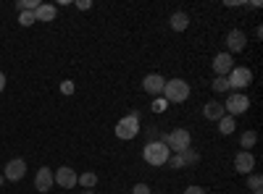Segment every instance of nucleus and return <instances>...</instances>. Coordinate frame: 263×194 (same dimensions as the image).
Instances as JSON below:
<instances>
[{
    "label": "nucleus",
    "mask_w": 263,
    "mask_h": 194,
    "mask_svg": "<svg viewBox=\"0 0 263 194\" xmlns=\"http://www.w3.org/2000/svg\"><path fill=\"white\" fill-rule=\"evenodd\" d=\"M161 142L168 147V153H171V155H182L184 149L192 147V134L187 132V128H174V132L161 134Z\"/></svg>",
    "instance_id": "nucleus-1"
},
{
    "label": "nucleus",
    "mask_w": 263,
    "mask_h": 194,
    "mask_svg": "<svg viewBox=\"0 0 263 194\" xmlns=\"http://www.w3.org/2000/svg\"><path fill=\"white\" fill-rule=\"evenodd\" d=\"M168 158H171V153H168V147H166L161 139L147 142V144H145V149H142V160H145L147 165H153V168L166 165V160H168Z\"/></svg>",
    "instance_id": "nucleus-2"
},
{
    "label": "nucleus",
    "mask_w": 263,
    "mask_h": 194,
    "mask_svg": "<svg viewBox=\"0 0 263 194\" xmlns=\"http://www.w3.org/2000/svg\"><path fill=\"white\" fill-rule=\"evenodd\" d=\"M161 97H166V102H184L190 97V84L184 79H166Z\"/></svg>",
    "instance_id": "nucleus-3"
},
{
    "label": "nucleus",
    "mask_w": 263,
    "mask_h": 194,
    "mask_svg": "<svg viewBox=\"0 0 263 194\" xmlns=\"http://www.w3.org/2000/svg\"><path fill=\"white\" fill-rule=\"evenodd\" d=\"M140 128H142L140 116H137V113H129V116H124V118L116 123V137L124 139V142H129V139H135V137L140 134Z\"/></svg>",
    "instance_id": "nucleus-4"
},
{
    "label": "nucleus",
    "mask_w": 263,
    "mask_h": 194,
    "mask_svg": "<svg viewBox=\"0 0 263 194\" xmlns=\"http://www.w3.org/2000/svg\"><path fill=\"white\" fill-rule=\"evenodd\" d=\"M227 81H229V90H248L250 84H253V71L248 69V66H234L232 71H229V76H227Z\"/></svg>",
    "instance_id": "nucleus-5"
},
{
    "label": "nucleus",
    "mask_w": 263,
    "mask_h": 194,
    "mask_svg": "<svg viewBox=\"0 0 263 194\" xmlns=\"http://www.w3.org/2000/svg\"><path fill=\"white\" fill-rule=\"evenodd\" d=\"M224 105V113L227 116H239V113H248V107H250V97L245 95V92H232L229 97H227V102H221Z\"/></svg>",
    "instance_id": "nucleus-6"
},
{
    "label": "nucleus",
    "mask_w": 263,
    "mask_h": 194,
    "mask_svg": "<svg viewBox=\"0 0 263 194\" xmlns=\"http://www.w3.org/2000/svg\"><path fill=\"white\" fill-rule=\"evenodd\" d=\"M77 170L69 165H61L58 170H53V184H58L61 189H74L77 186Z\"/></svg>",
    "instance_id": "nucleus-7"
},
{
    "label": "nucleus",
    "mask_w": 263,
    "mask_h": 194,
    "mask_svg": "<svg viewBox=\"0 0 263 194\" xmlns=\"http://www.w3.org/2000/svg\"><path fill=\"white\" fill-rule=\"evenodd\" d=\"M27 176V160L24 158H13L6 163V170H3V179L8 181H21Z\"/></svg>",
    "instance_id": "nucleus-8"
},
{
    "label": "nucleus",
    "mask_w": 263,
    "mask_h": 194,
    "mask_svg": "<svg viewBox=\"0 0 263 194\" xmlns=\"http://www.w3.org/2000/svg\"><path fill=\"white\" fill-rule=\"evenodd\" d=\"M245 45H248V34H245L242 29H229V32H227V53H229V55L245 50Z\"/></svg>",
    "instance_id": "nucleus-9"
},
{
    "label": "nucleus",
    "mask_w": 263,
    "mask_h": 194,
    "mask_svg": "<svg viewBox=\"0 0 263 194\" xmlns=\"http://www.w3.org/2000/svg\"><path fill=\"white\" fill-rule=\"evenodd\" d=\"M163 87H166L163 74H147V76L142 79V90H145L147 95H153V97H161V95H163Z\"/></svg>",
    "instance_id": "nucleus-10"
},
{
    "label": "nucleus",
    "mask_w": 263,
    "mask_h": 194,
    "mask_svg": "<svg viewBox=\"0 0 263 194\" xmlns=\"http://www.w3.org/2000/svg\"><path fill=\"white\" fill-rule=\"evenodd\" d=\"M213 71H216V76H229V71L234 69V58L224 50V53H218L216 58H213Z\"/></svg>",
    "instance_id": "nucleus-11"
},
{
    "label": "nucleus",
    "mask_w": 263,
    "mask_h": 194,
    "mask_svg": "<svg viewBox=\"0 0 263 194\" xmlns=\"http://www.w3.org/2000/svg\"><path fill=\"white\" fill-rule=\"evenodd\" d=\"M234 168H237V174H253V168H255V155L253 153H245V149H239V153L234 155Z\"/></svg>",
    "instance_id": "nucleus-12"
},
{
    "label": "nucleus",
    "mask_w": 263,
    "mask_h": 194,
    "mask_svg": "<svg viewBox=\"0 0 263 194\" xmlns=\"http://www.w3.org/2000/svg\"><path fill=\"white\" fill-rule=\"evenodd\" d=\"M34 189H37V191H50V189H53V168L42 165V168L37 170V176H34Z\"/></svg>",
    "instance_id": "nucleus-13"
},
{
    "label": "nucleus",
    "mask_w": 263,
    "mask_h": 194,
    "mask_svg": "<svg viewBox=\"0 0 263 194\" xmlns=\"http://www.w3.org/2000/svg\"><path fill=\"white\" fill-rule=\"evenodd\" d=\"M203 116H205L208 121H218V118H224L227 113H224V105L218 102V100H208V102L203 105Z\"/></svg>",
    "instance_id": "nucleus-14"
},
{
    "label": "nucleus",
    "mask_w": 263,
    "mask_h": 194,
    "mask_svg": "<svg viewBox=\"0 0 263 194\" xmlns=\"http://www.w3.org/2000/svg\"><path fill=\"white\" fill-rule=\"evenodd\" d=\"M168 24H171L174 32H184V29L190 27V16H187L184 11H174L171 18H168Z\"/></svg>",
    "instance_id": "nucleus-15"
},
{
    "label": "nucleus",
    "mask_w": 263,
    "mask_h": 194,
    "mask_svg": "<svg viewBox=\"0 0 263 194\" xmlns=\"http://www.w3.org/2000/svg\"><path fill=\"white\" fill-rule=\"evenodd\" d=\"M55 13H58V11H55V6L42 3V6L34 11V18H37V21H53V18H55Z\"/></svg>",
    "instance_id": "nucleus-16"
},
{
    "label": "nucleus",
    "mask_w": 263,
    "mask_h": 194,
    "mask_svg": "<svg viewBox=\"0 0 263 194\" xmlns=\"http://www.w3.org/2000/svg\"><path fill=\"white\" fill-rule=\"evenodd\" d=\"M216 123H218V134H224V137H227V134H232L234 128H237V121H234L232 116H224V118H218Z\"/></svg>",
    "instance_id": "nucleus-17"
},
{
    "label": "nucleus",
    "mask_w": 263,
    "mask_h": 194,
    "mask_svg": "<svg viewBox=\"0 0 263 194\" xmlns=\"http://www.w3.org/2000/svg\"><path fill=\"white\" fill-rule=\"evenodd\" d=\"M77 184L84 186V189H92V186L98 184V176L92 174V170H87V174H79V176H77Z\"/></svg>",
    "instance_id": "nucleus-18"
},
{
    "label": "nucleus",
    "mask_w": 263,
    "mask_h": 194,
    "mask_svg": "<svg viewBox=\"0 0 263 194\" xmlns=\"http://www.w3.org/2000/svg\"><path fill=\"white\" fill-rule=\"evenodd\" d=\"M255 142H258L255 132H242V137H239V147H245V153H250V147H255Z\"/></svg>",
    "instance_id": "nucleus-19"
},
{
    "label": "nucleus",
    "mask_w": 263,
    "mask_h": 194,
    "mask_svg": "<svg viewBox=\"0 0 263 194\" xmlns=\"http://www.w3.org/2000/svg\"><path fill=\"white\" fill-rule=\"evenodd\" d=\"M182 160H184V168H190V165H197V163H200V155H197L195 149L190 147V149H184V153H182Z\"/></svg>",
    "instance_id": "nucleus-20"
},
{
    "label": "nucleus",
    "mask_w": 263,
    "mask_h": 194,
    "mask_svg": "<svg viewBox=\"0 0 263 194\" xmlns=\"http://www.w3.org/2000/svg\"><path fill=\"white\" fill-rule=\"evenodd\" d=\"M260 186H263V176L255 174V170H253V174H248V189L250 191H260Z\"/></svg>",
    "instance_id": "nucleus-21"
},
{
    "label": "nucleus",
    "mask_w": 263,
    "mask_h": 194,
    "mask_svg": "<svg viewBox=\"0 0 263 194\" xmlns=\"http://www.w3.org/2000/svg\"><path fill=\"white\" fill-rule=\"evenodd\" d=\"M211 90H213V92H227V90H229L227 76H216V79H213V84H211Z\"/></svg>",
    "instance_id": "nucleus-22"
},
{
    "label": "nucleus",
    "mask_w": 263,
    "mask_h": 194,
    "mask_svg": "<svg viewBox=\"0 0 263 194\" xmlns=\"http://www.w3.org/2000/svg\"><path fill=\"white\" fill-rule=\"evenodd\" d=\"M34 21H37V18H34L32 11H21V13H18V24H21V27H32Z\"/></svg>",
    "instance_id": "nucleus-23"
},
{
    "label": "nucleus",
    "mask_w": 263,
    "mask_h": 194,
    "mask_svg": "<svg viewBox=\"0 0 263 194\" xmlns=\"http://www.w3.org/2000/svg\"><path fill=\"white\" fill-rule=\"evenodd\" d=\"M153 113H166V107H168V102H166V97H156L153 100Z\"/></svg>",
    "instance_id": "nucleus-24"
},
{
    "label": "nucleus",
    "mask_w": 263,
    "mask_h": 194,
    "mask_svg": "<svg viewBox=\"0 0 263 194\" xmlns=\"http://www.w3.org/2000/svg\"><path fill=\"white\" fill-rule=\"evenodd\" d=\"M166 165H168L171 170H179V168H184V160H182V155H171V158L166 160Z\"/></svg>",
    "instance_id": "nucleus-25"
},
{
    "label": "nucleus",
    "mask_w": 263,
    "mask_h": 194,
    "mask_svg": "<svg viewBox=\"0 0 263 194\" xmlns=\"http://www.w3.org/2000/svg\"><path fill=\"white\" fill-rule=\"evenodd\" d=\"M132 194H153V189L147 184H135V189H132Z\"/></svg>",
    "instance_id": "nucleus-26"
},
{
    "label": "nucleus",
    "mask_w": 263,
    "mask_h": 194,
    "mask_svg": "<svg viewBox=\"0 0 263 194\" xmlns=\"http://www.w3.org/2000/svg\"><path fill=\"white\" fill-rule=\"evenodd\" d=\"M61 92L63 95H74V81H69V79L61 81Z\"/></svg>",
    "instance_id": "nucleus-27"
},
{
    "label": "nucleus",
    "mask_w": 263,
    "mask_h": 194,
    "mask_svg": "<svg viewBox=\"0 0 263 194\" xmlns=\"http://www.w3.org/2000/svg\"><path fill=\"white\" fill-rule=\"evenodd\" d=\"M184 194H208V191H205L203 186H187V189H184Z\"/></svg>",
    "instance_id": "nucleus-28"
},
{
    "label": "nucleus",
    "mask_w": 263,
    "mask_h": 194,
    "mask_svg": "<svg viewBox=\"0 0 263 194\" xmlns=\"http://www.w3.org/2000/svg\"><path fill=\"white\" fill-rule=\"evenodd\" d=\"M77 8H79V11H90V8H92V3H90V0H79Z\"/></svg>",
    "instance_id": "nucleus-29"
},
{
    "label": "nucleus",
    "mask_w": 263,
    "mask_h": 194,
    "mask_svg": "<svg viewBox=\"0 0 263 194\" xmlns=\"http://www.w3.org/2000/svg\"><path fill=\"white\" fill-rule=\"evenodd\" d=\"M3 90H6V74L0 71V92H3Z\"/></svg>",
    "instance_id": "nucleus-30"
},
{
    "label": "nucleus",
    "mask_w": 263,
    "mask_h": 194,
    "mask_svg": "<svg viewBox=\"0 0 263 194\" xmlns=\"http://www.w3.org/2000/svg\"><path fill=\"white\" fill-rule=\"evenodd\" d=\"M82 194H95V191H92V189H84V191H82Z\"/></svg>",
    "instance_id": "nucleus-31"
},
{
    "label": "nucleus",
    "mask_w": 263,
    "mask_h": 194,
    "mask_svg": "<svg viewBox=\"0 0 263 194\" xmlns=\"http://www.w3.org/2000/svg\"><path fill=\"white\" fill-rule=\"evenodd\" d=\"M3 181H6V179H3V174H0V186H3Z\"/></svg>",
    "instance_id": "nucleus-32"
},
{
    "label": "nucleus",
    "mask_w": 263,
    "mask_h": 194,
    "mask_svg": "<svg viewBox=\"0 0 263 194\" xmlns=\"http://www.w3.org/2000/svg\"><path fill=\"white\" fill-rule=\"evenodd\" d=\"M253 194H260V191H253Z\"/></svg>",
    "instance_id": "nucleus-33"
}]
</instances>
